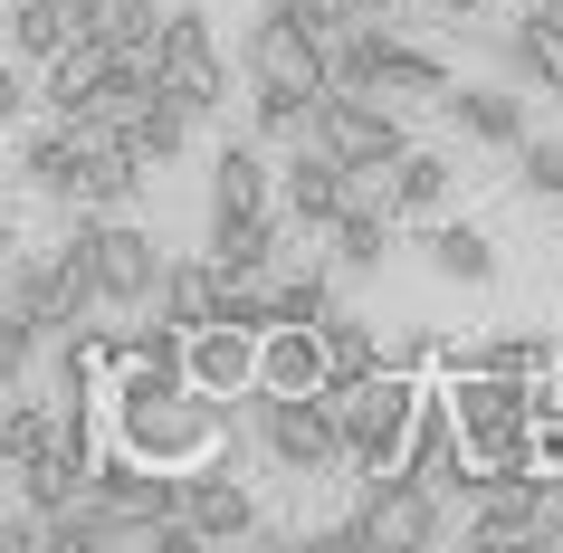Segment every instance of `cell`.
Here are the masks:
<instances>
[{"label": "cell", "mask_w": 563, "mask_h": 553, "mask_svg": "<svg viewBox=\"0 0 563 553\" xmlns=\"http://www.w3.org/2000/svg\"><path fill=\"white\" fill-rule=\"evenodd\" d=\"M239 420L258 430V458L287 467V477H334V467H354V449H344V410H334V391H249L239 401Z\"/></svg>", "instance_id": "6da1fadb"}, {"label": "cell", "mask_w": 563, "mask_h": 553, "mask_svg": "<svg viewBox=\"0 0 563 553\" xmlns=\"http://www.w3.org/2000/svg\"><path fill=\"white\" fill-rule=\"evenodd\" d=\"M420 401H430V381H420L411 363H383V373H363V381H334V410H344L354 477H373V467H401V449H411V430H420Z\"/></svg>", "instance_id": "7a4b0ae2"}, {"label": "cell", "mask_w": 563, "mask_h": 553, "mask_svg": "<svg viewBox=\"0 0 563 553\" xmlns=\"http://www.w3.org/2000/svg\"><path fill=\"white\" fill-rule=\"evenodd\" d=\"M316 144H334L363 181H383L391 163L411 153L401 96H373V87H325V96H316Z\"/></svg>", "instance_id": "3957f363"}, {"label": "cell", "mask_w": 563, "mask_h": 553, "mask_svg": "<svg viewBox=\"0 0 563 553\" xmlns=\"http://www.w3.org/2000/svg\"><path fill=\"white\" fill-rule=\"evenodd\" d=\"M354 516L383 534V553H430V544H449V487H430V477H411V467H373Z\"/></svg>", "instance_id": "277c9868"}, {"label": "cell", "mask_w": 563, "mask_h": 553, "mask_svg": "<svg viewBox=\"0 0 563 553\" xmlns=\"http://www.w3.org/2000/svg\"><path fill=\"white\" fill-rule=\"evenodd\" d=\"M153 87L191 106V115H220L230 106V67H220V38H210V10H173L163 38H153Z\"/></svg>", "instance_id": "5b68a950"}, {"label": "cell", "mask_w": 563, "mask_h": 553, "mask_svg": "<svg viewBox=\"0 0 563 553\" xmlns=\"http://www.w3.org/2000/svg\"><path fill=\"white\" fill-rule=\"evenodd\" d=\"M354 191H363V173H354L334 144H316V134H306V144H287V163H277V210H287L306 239H325L334 220L354 210Z\"/></svg>", "instance_id": "8992f818"}, {"label": "cell", "mask_w": 563, "mask_h": 553, "mask_svg": "<svg viewBox=\"0 0 563 553\" xmlns=\"http://www.w3.org/2000/svg\"><path fill=\"white\" fill-rule=\"evenodd\" d=\"M163 248L153 230H134L124 210H96V277H106V306L115 316H153V296H163Z\"/></svg>", "instance_id": "52a82bcc"}, {"label": "cell", "mask_w": 563, "mask_h": 553, "mask_svg": "<svg viewBox=\"0 0 563 553\" xmlns=\"http://www.w3.org/2000/svg\"><path fill=\"white\" fill-rule=\"evenodd\" d=\"M87 153H96V134H87V124L48 115L38 134H20V181H30L38 201L77 210V191H87Z\"/></svg>", "instance_id": "ba28073f"}, {"label": "cell", "mask_w": 563, "mask_h": 553, "mask_svg": "<svg viewBox=\"0 0 563 553\" xmlns=\"http://www.w3.org/2000/svg\"><path fill=\"white\" fill-rule=\"evenodd\" d=\"M325 248H334V267H344V277H383V258L401 248V210H391L383 181H363V191H354V210L325 230Z\"/></svg>", "instance_id": "9c48e42d"}, {"label": "cell", "mask_w": 563, "mask_h": 553, "mask_svg": "<svg viewBox=\"0 0 563 553\" xmlns=\"http://www.w3.org/2000/svg\"><path fill=\"white\" fill-rule=\"evenodd\" d=\"M544 477H554V467H544ZM544 477H497L459 534H468V544H534L544 553Z\"/></svg>", "instance_id": "30bf717a"}, {"label": "cell", "mask_w": 563, "mask_h": 553, "mask_svg": "<svg viewBox=\"0 0 563 553\" xmlns=\"http://www.w3.org/2000/svg\"><path fill=\"white\" fill-rule=\"evenodd\" d=\"M239 210H277V163L258 153V134H230L210 153V220H239Z\"/></svg>", "instance_id": "8fae6325"}, {"label": "cell", "mask_w": 563, "mask_h": 553, "mask_svg": "<svg viewBox=\"0 0 563 553\" xmlns=\"http://www.w3.org/2000/svg\"><path fill=\"white\" fill-rule=\"evenodd\" d=\"M440 115L459 124L477 153H526V96L516 87H449Z\"/></svg>", "instance_id": "7c38bea8"}, {"label": "cell", "mask_w": 563, "mask_h": 553, "mask_svg": "<svg viewBox=\"0 0 563 553\" xmlns=\"http://www.w3.org/2000/svg\"><path fill=\"white\" fill-rule=\"evenodd\" d=\"M420 258H430V277L440 287H497V239L477 230V220H430L420 230Z\"/></svg>", "instance_id": "4fadbf2b"}, {"label": "cell", "mask_w": 563, "mask_h": 553, "mask_svg": "<svg viewBox=\"0 0 563 553\" xmlns=\"http://www.w3.org/2000/svg\"><path fill=\"white\" fill-rule=\"evenodd\" d=\"M220 306H230V267L210 258H173L163 267V296H153V316H173L181 334H201V324H220Z\"/></svg>", "instance_id": "5bb4252c"}, {"label": "cell", "mask_w": 563, "mask_h": 553, "mask_svg": "<svg viewBox=\"0 0 563 553\" xmlns=\"http://www.w3.org/2000/svg\"><path fill=\"white\" fill-rule=\"evenodd\" d=\"M497 58H506V77H516V87L563 96V20H554V10H526L516 30H497Z\"/></svg>", "instance_id": "9a60e30c"}, {"label": "cell", "mask_w": 563, "mask_h": 553, "mask_svg": "<svg viewBox=\"0 0 563 553\" xmlns=\"http://www.w3.org/2000/svg\"><path fill=\"white\" fill-rule=\"evenodd\" d=\"M267 391H334L325 324H267Z\"/></svg>", "instance_id": "2e32d148"}, {"label": "cell", "mask_w": 563, "mask_h": 553, "mask_svg": "<svg viewBox=\"0 0 563 553\" xmlns=\"http://www.w3.org/2000/svg\"><path fill=\"white\" fill-rule=\"evenodd\" d=\"M383 191H391V210H401V220H440L449 191H459V163H449L440 144H411V153L383 173Z\"/></svg>", "instance_id": "e0dca14e"}, {"label": "cell", "mask_w": 563, "mask_h": 553, "mask_svg": "<svg viewBox=\"0 0 563 553\" xmlns=\"http://www.w3.org/2000/svg\"><path fill=\"white\" fill-rule=\"evenodd\" d=\"M77 30H87V20H77L67 0H10V58L20 67H48Z\"/></svg>", "instance_id": "ac0fdd59"}, {"label": "cell", "mask_w": 563, "mask_h": 553, "mask_svg": "<svg viewBox=\"0 0 563 553\" xmlns=\"http://www.w3.org/2000/svg\"><path fill=\"white\" fill-rule=\"evenodd\" d=\"M58 449V401H38L30 381L10 391V410H0V467H30Z\"/></svg>", "instance_id": "d6986e66"}, {"label": "cell", "mask_w": 563, "mask_h": 553, "mask_svg": "<svg viewBox=\"0 0 563 553\" xmlns=\"http://www.w3.org/2000/svg\"><path fill=\"white\" fill-rule=\"evenodd\" d=\"M249 124H258V144H306V134H316V96L249 77Z\"/></svg>", "instance_id": "ffe728a7"}, {"label": "cell", "mask_w": 563, "mask_h": 553, "mask_svg": "<svg viewBox=\"0 0 563 553\" xmlns=\"http://www.w3.org/2000/svg\"><path fill=\"white\" fill-rule=\"evenodd\" d=\"M325 344H334V381H363V373H383V363H391L383 324L354 316V306H334V316H325Z\"/></svg>", "instance_id": "44dd1931"}, {"label": "cell", "mask_w": 563, "mask_h": 553, "mask_svg": "<svg viewBox=\"0 0 563 553\" xmlns=\"http://www.w3.org/2000/svg\"><path fill=\"white\" fill-rule=\"evenodd\" d=\"M191 124H201L191 106H173V96H153V106H144V124H134L124 144L144 153V163H181V153H191Z\"/></svg>", "instance_id": "7402d4cb"}, {"label": "cell", "mask_w": 563, "mask_h": 553, "mask_svg": "<svg viewBox=\"0 0 563 553\" xmlns=\"http://www.w3.org/2000/svg\"><path fill=\"white\" fill-rule=\"evenodd\" d=\"M163 20H173L163 0H106V20H96V30L115 38L124 58H153V38H163Z\"/></svg>", "instance_id": "603a6c76"}, {"label": "cell", "mask_w": 563, "mask_h": 553, "mask_svg": "<svg viewBox=\"0 0 563 553\" xmlns=\"http://www.w3.org/2000/svg\"><path fill=\"white\" fill-rule=\"evenodd\" d=\"M516 173H526L534 201H563V134H534V144L516 153Z\"/></svg>", "instance_id": "cb8c5ba5"}, {"label": "cell", "mask_w": 563, "mask_h": 553, "mask_svg": "<svg viewBox=\"0 0 563 553\" xmlns=\"http://www.w3.org/2000/svg\"><path fill=\"white\" fill-rule=\"evenodd\" d=\"M220 324H277V277H230V306H220Z\"/></svg>", "instance_id": "d4e9b609"}, {"label": "cell", "mask_w": 563, "mask_h": 553, "mask_svg": "<svg viewBox=\"0 0 563 553\" xmlns=\"http://www.w3.org/2000/svg\"><path fill=\"white\" fill-rule=\"evenodd\" d=\"M440 20H477V10H497V0H430Z\"/></svg>", "instance_id": "484cf974"}, {"label": "cell", "mask_w": 563, "mask_h": 553, "mask_svg": "<svg viewBox=\"0 0 563 553\" xmlns=\"http://www.w3.org/2000/svg\"><path fill=\"white\" fill-rule=\"evenodd\" d=\"M363 20H401V0H363Z\"/></svg>", "instance_id": "4316f807"}, {"label": "cell", "mask_w": 563, "mask_h": 553, "mask_svg": "<svg viewBox=\"0 0 563 553\" xmlns=\"http://www.w3.org/2000/svg\"><path fill=\"white\" fill-rule=\"evenodd\" d=\"M67 10H77V20H87V30H96V20H106V0H67Z\"/></svg>", "instance_id": "83f0119b"}, {"label": "cell", "mask_w": 563, "mask_h": 553, "mask_svg": "<svg viewBox=\"0 0 563 553\" xmlns=\"http://www.w3.org/2000/svg\"><path fill=\"white\" fill-rule=\"evenodd\" d=\"M344 10H354V20H363V0H344Z\"/></svg>", "instance_id": "f1b7e54d"}, {"label": "cell", "mask_w": 563, "mask_h": 553, "mask_svg": "<svg viewBox=\"0 0 563 553\" xmlns=\"http://www.w3.org/2000/svg\"><path fill=\"white\" fill-rule=\"evenodd\" d=\"M497 10H516V0H497Z\"/></svg>", "instance_id": "f546056e"}]
</instances>
